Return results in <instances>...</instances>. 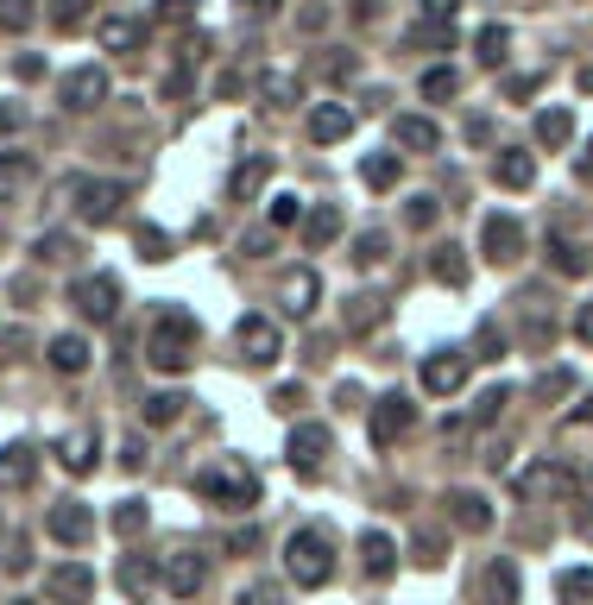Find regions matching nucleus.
<instances>
[{"label": "nucleus", "mask_w": 593, "mask_h": 605, "mask_svg": "<svg viewBox=\"0 0 593 605\" xmlns=\"http://www.w3.org/2000/svg\"><path fill=\"white\" fill-rule=\"evenodd\" d=\"M197 341H202V329H197V315L190 310H159L152 315V329H145V360L159 372H183L190 360H197Z\"/></svg>", "instance_id": "obj_1"}, {"label": "nucleus", "mask_w": 593, "mask_h": 605, "mask_svg": "<svg viewBox=\"0 0 593 605\" xmlns=\"http://www.w3.org/2000/svg\"><path fill=\"white\" fill-rule=\"evenodd\" d=\"M284 574H291L296 586H329V574H335V543H329V530L303 524L284 536Z\"/></svg>", "instance_id": "obj_2"}, {"label": "nucleus", "mask_w": 593, "mask_h": 605, "mask_svg": "<svg viewBox=\"0 0 593 605\" xmlns=\"http://www.w3.org/2000/svg\"><path fill=\"white\" fill-rule=\"evenodd\" d=\"M197 492L221 511H253L259 505V473L240 467V461H209V467L197 473Z\"/></svg>", "instance_id": "obj_3"}, {"label": "nucleus", "mask_w": 593, "mask_h": 605, "mask_svg": "<svg viewBox=\"0 0 593 605\" xmlns=\"http://www.w3.org/2000/svg\"><path fill=\"white\" fill-rule=\"evenodd\" d=\"M44 599L51 605H96V567H82V562L44 567Z\"/></svg>", "instance_id": "obj_4"}, {"label": "nucleus", "mask_w": 593, "mask_h": 605, "mask_svg": "<svg viewBox=\"0 0 593 605\" xmlns=\"http://www.w3.org/2000/svg\"><path fill=\"white\" fill-rule=\"evenodd\" d=\"M411 430H416V404L404 397V391L373 397V448H392V442H404Z\"/></svg>", "instance_id": "obj_5"}, {"label": "nucleus", "mask_w": 593, "mask_h": 605, "mask_svg": "<svg viewBox=\"0 0 593 605\" xmlns=\"http://www.w3.org/2000/svg\"><path fill=\"white\" fill-rule=\"evenodd\" d=\"M44 536L63 543V548H82L89 536H96V505H82V498H58L51 517H44Z\"/></svg>", "instance_id": "obj_6"}, {"label": "nucleus", "mask_w": 593, "mask_h": 605, "mask_svg": "<svg viewBox=\"0 0 593 605\" xmlns=\"http://www.w3.org/2000/svg\"><path fill=\"white\" fill-rule=\"evenodd\" d=\"M468 372H474V353L468 347H442L423 360V391H435V397H455L461 385H468Z\"/></svg>", "instance_id": "obj_7"}, {"label": "nucleus", "mask_w": 593, "mask_h": 605, "mask_svg": "<svg viewBox=\"0 0 593 605\" xmlns=\"http://www.w3.org/2000/svg\"><path fill=\"white\" fill-rule=\"evenodd\" d=\"M234 341H240V360H247V366H278V353H284V334H278L265 315H240Z\"/></svg>", "instance_id": "obj_8"}, {"label": "nucleus", "mask_w": 593, "mask_h": 605, "mask_svg": "<svg viewBox=\"0 0 593 605\" xmlns=\"http://www.w3.org/2000/svg\"><path fill=\"white\" fill-rule=\"evenodd\" d=\"M329 448H335L329 423H296V430H291V448H284V461H291V467L303 473V480H310V473H322Z\"/></svg>", "instance_id": "obj_9"}, {"label": "nucleus", "mask_w": 593, "mask_h": 605, "mask_svg": "<svg viewBox=\"0 0 593 605\" xmlns=\"http://www.w3.org/2000/svg\"><path fill=\"white\" fill-rule=\"evenodd\" d=\"M70 303H77L82 322H114V310H120V284H114L108 272H101V278H77V284H70Z\"/></svg>", "instance_id": "obj_10"}, {"label": "nucleus", "mask_w": 593, "mask_h": 605, "mask_svg": "<svg viewBox=\"0 0 593 605\" xmlns=\"http://www.w3.org/2000/svg\"><path fill=\"white\" fill-rule=\"evenodd\" d=\"M58 101L70 108V114H89V108H101L108 101V70H96V63H82V70H70L58 89Z\"/></svg>", "instance_id": "obj_11"}, {"label": "nucleus", "mask_w": 593, "mask_h": 605, "mask_svg": "<svg viewBox=\"0 0 593 605\" xmlns=\"http://www.w3.org/2000/svg\"><path fill=\"white\" fill-rule=\"evenodd\" d=\"M480 246H486V259H493V265H512V259H524V228H517V215H486V228H480Z\"/></svg>", "instance_id": "obj_12"}, {"label": "nucleus", "mask_w": 593, "mask_h": 605, "mask_svg": "<svg viewBox=\"0 0 593 605\" xmlns=\"http://www.w3.org/2000/svg\"><path fill=\"white\" fill-rule=\"evenodd\" d=\"M120 202H127V183H82L77 190V209H82V221H96V228H108V221L120 215Z\"/></svg>", "instance_id": "obj_13"}, {"label": "nucleus", "mask_w": 593, "mask_h": 605, "mask_svg": "<svg viewBox=\"0 0 593 605\" xmlns=\"http://www.w3.org/2000/svg\"><path fill=\"white\" fill-rule=\"evenodd\" d=\"M555 454H574V461L593 454V397L587 404H574V411L555 423Z\"/></svg>", "instance_id": "obj_14"}, {"label": "nucleus", "mask_w": 593, "mask_h": 605, "mask_svg": "<svg viewBox=\"0 0 593 605\" xmlns=\"http://www.w3.org/2000/svg\"><path fill=\"white\" fill-rule=\"evenodd\" d=\"M32 177H39L32 152H0V209H13V202L32 190Z\"/></svg>", "instance_id": "obj_15"}, {"label": "nucleus", "mask_w": 593, "mask_h": 605, "mask_svg": "<svg viewBox=\"0 0 593 605\" xmlns=\"http://www.w3.org/2000/svg\"><path fill=\"white\" fill-rule=\"evenodd\" d=\"M316 296H322V278L310 272V265H303V272H291L284 284H278V303H284V315H296V322L316 310Z\"/></svg>", "instance_id": "obj_16"}, {"label": "nucleus", "mask_w": 593, "mask_h": 605, "mask_svg": "<svg viewBox=\"0 0 593 605\" xmlns=\"http://www.w3.org/2000/svg\"><path fill=\"white\" fill-rule=\"evenodd\" d=\"M202 581H209V567L190 555V548H178V555H164V586L178 593V599H197L202 593Z\"/></svg>", "instance_id": "obj_17"}, {"label": "nucleus", "mask_w": 593, "mask_h": 605, "mask_svg": "<svg viewBox=\"0 0 593 605\" xmlns=\"http://www.w3.org/2000/svg\"><path fill=\"white\" fill-rule=\"evenodd\" d=\"M392 145L398 152H435V145H442V127L423 120V114H398L392 120Z\"/></svg>", "instance_id": "obj_18"}, {"label": "nucleus", "mask_w": 593, "mask_h": 605, "mask_svg": "<svg viewBox=\"0 0 593 605\" xmlns=\"http://www.w3.org/2000/svg\"><path fill=\"white\" fill-rule=\"evenodd\" d=\"M493 183L499 190H531L536 183V158L524 152V145H505V152L493 158Z\"/></svg>", "instance_id": "obj_19"}, {"label": "nucleus", "mask_w": 593, "mask_h": 605, "mask_svg": "<svg viewBox=\"0 0 593 605\" xmlns=\"http://www.w3.org/2000/svg\"><path fill=\"white\" fill-rule=\"evenodd\" d=\"M385 315H392V303H385V296H379V291H360V296H348V310H341V329H348V334H373Z\"/></svg>", "instance_id": "obj_20"}, {"label": "nucleus", "mask_w": 593, "mask_h": 605, "mask_svg": "<svg viewBox=\"0 0 593 605\" xmlns=\"http://www.w3.org/2000/svg\"><path fill=\"white\" fill-rule=\"evenodd\" d=\"M32 473H39V454L26 448V442H7L0 448V492H26Z\"/></svg>", "instance_id": "obj_21"}, {"label": "nucleus", "mask_w": 593, "mask_h": 605, "mask_svg": "<svg viewBox=\"0 0 593 605\" xmlns=\"http://www.w3.org/2000/svg\"><path fill=\"white\" fill-rule=\"evenodd\" d=\"M348 133H354V114H348L341 101H316V108H310V139H316V145H335V139H348Z\"/></svg>", "instance_id": "obj_22"}, {"label": "nucleus", "mask_w": 593, "mask_h": 605, "mask_svg": "<svg viewBox=\"0 0 593 605\" xmlns=\"http://www.w3.org/2000/svg\"><path fill=\"white\" fill-rule=\"evenodd\" d=\"M58 461H63V473H89L101 461V442H96V430H70L58 442Z\"/></svg>", "instance_id": "obj_23"}, {"label": "nucleus", "mask_w": 593, "mask_h": 605, "mask_svg": "<svg viewBox=\"0 0 593 605\" xmlns=\"http://www.w3.org/2000/svg\"><path fill=\"white\" fill-rule=\"evenodd\" d=\"M442 505H449V517H455L461 530H493V505H486V498H480V492H449V498H442Z\"/></svg>", "instance_id": "obj_24"}, {"label": "nucleus", "mask_w": 593, "mask_h": 605, "mask_svg": "<svg viewBox=\"0 0 593 605\" xmlns=\"http://www.w3.org/2000/svg\"><path fill=\"white\" fill-rule=\"evenodd\" d=\"M480 605H517V567L512 562H493L480 574Z\"/></svg>", "instance_id": "obj_25"}, {"label": "nucleus", "mask_w": 593, "mask_h": 605, "mask_svg": "<svg viewBox=\"0 0 593 605\" xmlns=\"http://www.w3.org/2000/svg\"><path fill=\"white\" fill-rule=\"evenodd\" d=\"M392 562H398L392 536H385V530H366V536H360V567L379 581V574H392Z\"/></svg>", "instance_id": "obj_26"}, {"label": "nucleus", "mask_w": 593, "mask_h": 605, "mask_svg": "<svg viewBox=\"0 0 593 605\" xmlns=\"http://www.w3.org/2000/svg\"><path fill=\"white\" fill-rule=\"evenodd\" d=\"M335 234H341V209H335V202H322V209L303 215V246H329Z\"/></svg>", "instance_id": "obj_27"}, {"label": "nucleus", "mask_w": 593, "mask_h": 605, "mask_svg": "<svg viewBox=\"0 0 593 605\" xmlns=\"http://www.w3.org/2000/svg\"><path fill=\"white\" fill-rule=\"evenodd\" d=\"M550 253H555V272L562 278H587L593 272V253L581 246V240H550Z\"/></svg>", "instance_id": "obj_28"}, {"label": "nucleus", "mask_w": 593, "mask_h": 605, "mask_svg": "<svg viewBox=\"0 0 593 605\" xmlns=\"http://www.w3.org/2000/svg\"><path fill=\"white\" fill-rule=\"evenodd\" d=\"M51 366L77 379V372L89 366V341H82V334H58V341H51Z\"/></svg>", "instance_id": "obj_29"}, {"label": "nucleus", "mask_w": 593, "mask_h": 605, "mask_svg": "<svg viewBox=\"0 0 593 605\" xmlns=\"http://www.w3.org/2000/svg\"><path fill=\"white\" fill-rule=\"evenodd\" d=\"M101 51H120V58H127V51H139V39H145V32H139V20H101Z\"/></svg>", "instance_id": "obj_30"}, {"label": "nucleus", "mask_w": 593, "mask_h": 605, "mask_svg": "<svg viewBox=\"0 0 593 605\" xmlns=\"http://www.w3.org/2000/svg\"><path fill=\"white\" fill-rule=\"evenodd\" d=\"M183 404H190L183 391H159V397H145V404H139V416H145L152 430H164V423H178V416H183Z\"/></svg>", "instance_id": "obj_31"}, {"label": "nucleus", "mask_w": 593, "mask_h": 605, "mask_svg": "<svg viewBox=\"0 0 593 605\" xmlns=\"http://www.w3.org/2000/svg\"><path fill=\"white\" fill-rule=\"evenodd\" d=\"M430 272L442 278L449 291H461V284H468V259H461V246H435V253H430Z\"/></svg>", "instance_id": "obj_32"}, {"label": "nucleus", "mask_w": 593, "mask_h": 605, "mask_svg": "<svg viewBox=\"0 0 593 605\" xmlns=\"http://www.w3.org/2000/svg\"><path fill=\"white\" fill-rule=\"evenodd\" d=\"M536 139H543L550 152H555V145H569V139H574V114H569V108H550V114H536Z\"/></svg>", "instance_id": "obj_33"}, {"label": "nucleus", "mask_w": 593, "mask_h": 605, "mask_svg": "<svg viewBox=\"0 0 593 605\" xmlns=\"http://www.w3.org/2000/svg\"><path fill=\"white\" fill-rule=\"evenodd\" d=\"M89 20H96V0H51V26L58 32H77Z\"/></svg>", "instance_id": "obj_34"}, {"label": "nucleus", "mask_w": 593, "mask_h": 605, "mask_svg": "<svg viewBox=\"0 0 593 605\" xmlns=\"http://www.w3.org/2000/svg\"><path fill=\"white\" fill-rule=\"evenodd\" d=\"M360 177H366V190H392V183H398V158L392 152L360 158Z\"/></svg>", "instance_id": "obj_35"}, {"label": "nucleus", "mask_w": 593, "mask_h": 605, "mask_svg": "<svg viewBox=\"0 0 593 605\" xmlns=\"http://www.w3.org/2000/svg\"><path fill=\"white\" fill-rule=\"evenodd\" d=\"M555 593L569 605H593V567H569V574L555 581Z\"/></svg>", "instance_id": "obj_36"}, {"label": "nucleus", "mask_w": 593, "mask_h": 605, "mask_svg": "<svg viewBox=\"0 0 593 605\" xmlns=\"http://www.w3.org/2000/svg\"><path fill=\"white\" fill-rule=\"evenodd\" d=\"M139 530H145V498H120V511H114V536H127V543H133Z\"/></svg>", "instance_id": "obj_37"}, {"label": "nucleus", "mask_w": 593, "mask_h": 605, "mask_svg": "<svg viewBox=\"0 0 593 605\" xmlns=\"http://www.w3.org/2000/svg\"><path fill=\"white\" fill-rule=\"evenodd\" d=\"M265 177H272V158H247V164L234 171V195H253Z\"/></svg>", "instance_id": "obj_38"}, {"label": "nucleus", "mask_w": 593, "mask_h": 605, "mask_svg": "<svg viewBox=\"0 0 593 605\" xmlns=\"http://www.w3.org/2000/svg\"><path fill=\"white\" fill-rule=\"evenodd\" d=\"M474 51H480V58H486V63H499V58H505V51H512V32H505V26H486V32H480V39H474Z\"/></svg>", "instance_id": "obj_39"}, {"label": "nucleus", "mask_w": 593, "mask_h": 605, "mask_svg": "<svg viewBox=\"0 0 593 605\" xmlns=\"http://www.w3.org/2000/svg\"><path fill=\"white\" fill-rule=\"evenodd\" d=\"M32 253H39V265H70V253H77V246H70V234H44Z\"/></svg>", "instance_id": "obj_40"}, {"label": "nucleus", "mask_w": 593, "mask_h": 605, "mask_svg": "<svg viewBox=\"0 0 593 605\" xmlns=\"http://www.w3.org/2000/svg\"><path fill=\"white\" fill-rule=\"evenodd\" d=\"M259 89H265V101H272V108H291V101H296V82L284 77V70H272V77H259Z\"/></svg>", "instance_id": "obj_41"}, {"label": "nucleus", "mask_w": 593, "mask_h": 605, "mask_svg": "<svg viewBox=\"0 0 593 605\" xmlns=\"http://www.w3.org/2000/svg\"><path fill=\"white\" fill-rule=\"evenodd\" d=\"M32 26V0H0V32H26Z\"/></svg>", "instance_id": "obj_42"}, {"label": "nucleus", "mask_w": 593, "mask_h": 605, "mask_svg": "<svg viewBox=\"0 0 593 605\" xmlns=\"http://www.w3.org/2000/svg\"><path fill=\"white\" fill-rule=\"evenodd\" d=\"M524 492H569V473H555V467H531V473H524Z\"/></svg>", "instance_id": "obj_43"}, {"label": "nucleus", "mask_w": 593, "mask_h": 605, "mask_svg": "<svg viewBox=\"0 0 593 605\" xmlns=\"http://www.w3.org/2000/svg\"><path fill=\"white\" fill-rule=\"evenodd\" d=\"M120 586H127V593H145V586H152V567L139 562V555H127V562H120Z\"/></svg>", "instance_id": "obj_44"}, {"label": "nucleus", "mask_w": 593, "mask_h": 605, "mask_svg": "<svg viewBox=\"0 0 593 605\" xmlns=\"http://www.w3.org/2000/svg\"><path fill=\"white\" fill-rule=\"evenodd\" d=\"M455 89H461L455 70H430V77H423V95H430V101H449Z\"/></svg>", "instance_id": "obj_45"}, {"label": "nucleus", "mask_w": 593, "mask_h": 605, "mask_svg": "<svg viewBox=\"0 0 593 605\" xmlns=\"http://www.w3.org/2000/svg\"><path fill=\"white\" fill-rule=\"evenodd\" d=\"M385 246H392L385 234H360L354 240V265H379V259H385Z\"/></svg>", "instance_id": "obj_46"}, {"label": "nucleus", "mask_w": 593, "mask_h": 605, "mask_svg": "<svg viewBox=\"0 0 593 605\" xmlns=\"http://www.w3.org/2000/svg\"><path fill=\"white\" fill-rule=\"evenodd\" d=\"M505 404H512V385H493V391H486V397H480V411H474V423H493V416L505 411Z\"/></svg>", "instance_id": "obj_47"}, {"label": "nucleus", "mask_w": 593, "mask_h": 605, "mask_svg": "<svg viewBox=\"0 0 593 605\" xmlns=\"http://www.w3.org/2000/svg\"><path fill=\"white\" fill-rule=\"evenodd\" d=\"M291 221H303V202L296 195H272V228H291Z\"/></svg>", "instance_id": "obj_48"}, {"label": "nucleus", "mask_w": 593, "mask_h": 605, "mask_svg": "<svg viewBox=\"0 0 593 605\" xmlns=\"http://www.w3.org/2000/svg\"><path fill=\"white\" fill-rule=\"evenodd\" d=\"M562 391H574V372H543V379H536V397H562Z\"/></svg>", "instance_id": "obj_49"}, {"label": "nucleus", "mask_w": 593, "mask_h": 605, "mask_svg": "<svg viewBox=\"0 0 593 605\" xmlns=\"http://www.w3.org/2000/svg\"><path fill=\"white\" fill-rule=\"evenodd\" d=\"M234 7H240V20L265 26V20H278V7H284V0H234Z\"/></svg>", "instance_id": "obj_50"}, {"label": "nucleus", "mask_w": 593, "mask_h": 605, "mask_svg": "<svg viewBox=\"0 0 593 605\" xmlns=\"http://www.w3.org/2000/svg\"><path fill=\"white\" fill-rule=\"evenodd\" d=\"M139 253L145 259H171V240H164L159 228H139Z\"/></svg>", "instance_id": "obj_51"}, {"label": "nucleus", "mask_w": 593, "mask_h": 605, "mask_svg": "<svg viewBox=\"0 0 593 605\" xmlns=\"http://www.w3.org/2000/svg\"><path fill=\"white\" fill-rule=\"evenodd\" d=\"M435 215H442L435 195H411V228H435Z\"/></svg>", "instance_id": "obj_52"}, {"label": "nucleus", "mask_w": 593, "mask_h": 605, "mask_svg": "<svg viewBox=\"0 0 593 605\" xmlns=\"http://www.w3.org/2000/svg\"><path fill=\"white\" fill-rule=\"evenodd\" d=\"M240 605H284V593H278V586H247V593H240Z\"/></svg>", "instance_id": "obj_53"}, {"label": "nucleus", "mask_w": 593, "mask_h": 605, "mask_svg": "<svg viewBox=\"0 0 593 605\" xmlns=\"http://www.w3.org/2000/svg\"><path fill=\"white\" fill-rule=\"evenodd\" d=\"M197 13V0H159V20H171V26H183Z\"/></svg>", "instance_id": "obj_54"}, {"label": "nucleus", "mask_w": 593, "mask_h": 605, "mask_svg": "<svg viewBox=\"0 0 593 605\" xmlns=\"http://www.w3.org/2000/svg\"><path fill=\"white\" fill-rule=\"evenodd\" d=\"M411 44H455V32H449V26H416Z\"/></svg>", "instance_id": "obj_55"}, {"label": "nucleus", "mask_w": 593, "mask_h": 605, "mask_svg": "<svg viewBox=\"0 0 593 605\" xmlns=\"http://www.w3.org/2000/svg\"><path fill=\"white\" fill-rule=\"evenodd\" d=\"M296 404H303V391H296V385H278L272 391V411H296Z\"/></svg>", "instance_id": "obj_56"}, {"label": "nucleus", "mask_w": 593, "mask_h": 605, "mask_svg": "<svg viewBox=\"0 0 593 605\" xmlns=\"http://www.w3.org/2000/svg\"><path fill=\"white\" fill-rule=\"evenodd\" d=\"M536 89H543V77H512L505 82V95H536Z\"/></svg>", "instance_id": "obj_57"}, {"label": "nucleus", "mask_w": 593, "mask_h": 605, "mask_svg": "<svg viewBox=\"0 0 593 605\" xmlns=\"http://www.w3.org/2000/svg\"><path fill=\"white\" fill-rule=\"evenodd\" d=\"M265 253H272V228H265V234H253V240H247V259H265Z\"/></svg>", "instance_id": "obj_58"}, {"label": "nucleus", "mask_w": 593, "mask_h": 605, "mask_svg": "<svg viewBox=\"0 0 593 605\" xmlns=\"http://www.w3.org/2000/svg\"><path fill=\"white\" fill-rule=\"evenodd\" d=\"M423 7H430V20H455L461 0H423Z\"/></svg>", "instance_id": "obj_59"}, {"label": "nucleus", "mask_w": 593, "mask_h": 605, "mask_svg": "<svg viewBox=\"0 0 593 605\" xmlns=\"http://www.w3.org/2000/svg\"><path fill=\"white\" fill-rule=\"evenodd\" d=\"M574 334H581V341H587V347H593V303H587V310H581V322H574Z\"/></svg>", "instance_id": "obj_60"}, {"label": "nucleus", "mask_w": 593, "mask_h": 605, "mask_svg": "<svg viewBox=\"0 0 593 605\" xmlns=\"http://www.w3.org/2000/svg\"><path fill=\"white\" fill-rule=\"evenodd\" d=\"M20 120H26L20 108H0V133H13V127H20Z\"/></svg>", "instance_id": "obj_61"}, {"label": "nucleus", "mask_w": 593, "mask_h": 605, "mask_svg": "<svg viewBox=\"0 0 593 605\" xmlns=\"http://www.w3.org/2000/svg\"><path fill=\"white\" fill-rule=\"evenodd\" d=\"M581 89H587V95H593V63H587V70H581Z\"/></svg>", "instance_id": "obj_62"}, {"label": "nucleus", "mask_w": 593, "mask_h": 605, "mask_svg": "<svg viewBox=\"0 0 593 605\" xmlns=\"http://www.w3.org/2000/svg\"><path fill=\"white\" fill-rule=\"evenodd\" d=\"M13 605H32V599H13Z\"/></svg>", "instance_id": "obj_63"}, {"label": "nucleus", "mask_w": 593, "mask_h": 605, "mask_svg": "<svg viewBox=\"0 0 593 605\" xmlns=\"http://www.w3.org/2000/svg\"><path fill=\"white\" fill-rule=\"evenodd\" d=\"M587 480H593V473H587Z\"/></svg>", "instance_id": "obj_64"}]
</instances>
